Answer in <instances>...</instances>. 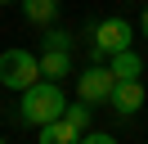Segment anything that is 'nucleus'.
<instances>
[{
    "label": "nucleus",
    "instance_id": "nucleus-11",
    "mask_svg": "<svg viewBox=\"0 0 148 144\" xmlns=\"http://www.w3.org/2000/svg\"><path fill=\"white\" fill-rule=\"evenodd\" d=\"M40 50H72V36H67L63 27L49 23V27H45V36H40Z\"/></svg>",
    "mask_w": 148,
    "mask_h": 144
},
{
    "label": "nucleus",
    "instance_id": "nucleus-5",
    "mask_svg": "<svg viewBox=\"0 0 148 144\" xmlns=\"http://www.w3.org/2000/svg\"><path fill=\"white\" fill-rule=\"evenodd\" d=\"M144 81L139 77H121V81H112V95H108V108L117 117H135L139 108H144Z\"/></svg>",
    "mask_w": 148,
    "mask_h": 144
},
{
    "label": "nucleus",
    "instance_id": "nucleus-6",
    "mask_svg": "<svg viewBox=\"0 0 148 144\" xmlns=\"http://www.w3.org/2000/svg\"><path fill=\"white\" fill-rule=\"evenodd\" d=\"M36 63H40V77H45V81L72 77V50H40Z\"/></svg>",
    "mask_w": 148,
    "mask_h": 144
},
{
    "label": "nucleus",
    "instance_id": "nucleus-14",
    "mask_svg": "<svg viewBox=\"0 0 148 144\" xmlns=\"http://www.w3.org/2000/svg\"><path fill=\"white\" fill-rule=\"evenodd\" d=\"M0 5H18V0H0Z\"/></svg>",
    "mask_w": 148,
    "mask_h": 144
},
{
    "label": "nucleus",
    "instance_id": "nucleus-10",
    "mask_svg": "<svg viewBox=\"0 0 148 144\" xmlns=\"http://www.w3.org/2000/svg\"><path fill=\"white\" fill-rule=\"evenodd\" d=\"M63 122H67V126H76V131L85 135V131H90V104H85V99L67 104V108H63Z\"/></svg>",
    "mask_w": 148,
    "mask_h": 144
},
{
    "label": "nucleus",
    "instance_id": "nucleus-4",
    "mask_svg": "<svg viewBox=\"0 0 148 144\" xmlns=\"http://www.w3.org/2000/svg\"><path fill=\"white\" fill-rule=\"evenodd\" d=\"M112 68H99V63H94V68H85L81 77H76V99H85V104H108V95H112Z\"/></svg>",
    "mask_w": 148,
    "mask_h": 144
},
{
    "label": "nucleus",
    "instance_id": "nucleus-7",
    "mask_svg": "<svg viewBox=\"0 0 148 144\" xmlns=\"http://www.w3.org/2000/svg\"><path fill=\"white\" fill-rule=\"evenodd\" d=\"M36 144H81V131L67 126L63 117H54V122L36 126Z\"/></svg>",
    "mask_w": 148,
    "mask_h": 144
},
{
    "label": "nucleus",
    "instance_id": "nucleus-15",
    "mask_svg": "<svg viewBox=\"0 0 148 144\" xmlns=\"http://www.w3.org/2000/svg\"><path fill=\"white\" fill-rule=\"evenodd\" d=\"M0 144H9V140H5V135H0Z\"/></svg>",
    "mask_w": 148,
    "mask_h": 144
},
{
    "label": "nucleus",
    "instance_id": "nucleus-1",
    "mask_svg": "<svg viewBox=\"0 0 148 144\" xmlns=\"http://www.w3.org/2000/svg\"><path fill=\"white\" fill-rule=\"evenodd\" d=\"M63 108H67L63 86L40 77V81H32V86L23 90V99H18V122H27V126H45V122H54V117H63Z\"/></svg>",
    "mask_w": 148,
    "mask_h": 144
},
{
    "label": "nucleus",
    "instance_id": "nucleus-9",
    "mask_svg": "<svg viewBox=\"0 0 148 144\" xmlns=\"http://www.w3.org/2000/svg\"><path fill=\"white\" fill-rule=\"evenodd\" d=\"M18 5H23V18L32 27H49L58 18V0H18Z\"/></svg>",
    "mask_w": 148,
    "mask_h": 144
},
{
    "label": "nucleus",
    "instance_id": "nucleus-3",
    "mask_svg": "<svg viewBox=\"0 0 148 144\" xmlns=\"http://www.w3.org/2000/svg\"><path fill=\"white\" fill-rule=\"evenodd\" d=\"M90 36H94V59H112L117 50L135 45V23L130 18H103L90 27Z\"/></svg>",
    "mask_w": 148,
    "mask_h": 144
},
{
    "label": "nucleus",
    "instance_id": "nucleus-2",
    "mask_svg": "<svg viewBox=\"0 0 148 144\" xmlns=\"http://www.w3.org/2000/svg\"><path fill=\"white\" fill-rule=\"evenodd\" d=\"M32 81H40V63H36V54H32V50H23V45L0 50V86L23 95Z\"/></svg>",
    "mask_w": 148,
    "mask_h": 144
},
{
    "label": "nucleus",
    "instance_id": "nucleus-13",
    "mask_svg": "<svg viewBox=\"0 0 148 144\" xmlns=\"http://www.w3.org/2000/svg\"><path fill=\"white\" fill-rule=\"evenodd\" d=\"M139 32L148 36V9H144V14H139Z\"/></svg>",
    "mask_w": 148,
    "mask_h": 144
},
{
    "label": "nucleus",
    "instance_id": "nucleus-8",
    "mask_svg": "<svg viewBox=\"0 0 148 144\" xmlns=\"http://www.w3.org/2000/svg\"><path fill=\"white\" fill-rule=\"evenodd\" d=\"M108 68H112V77H144V54H139L135 50V45H130V50H117V54H112V59H108Z\"/></svg>",
    "mask_w": 148,
    "mask_h": 144
},
{
    "label": "nucleus",
    "instance_id": "nucleus-12",
    "mask_svg": "<svg viewBox=\"0 0 148 144\" xmlns=\"http://www.w3.org/2000/svg\"><path fill=\"white\" fill-rule=\"evenodd\" d=\"M81 144H117V135H108V131H85Z\"/></svg>",
    "mask_w": 148,
    "mask_h": 144
}]
</instances>
